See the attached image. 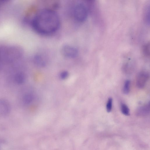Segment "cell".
<instances>
[{
	"instance_id": "14",
	"label": "cell",
	"mask_w": 150,
	"mask_h": 150,
	"mask_svg": "<svg viewBox=\"0 0 150 150\" xmlns=\"http://www.w3.org/2000/svg\"><path fill=\"white\" fill-rule=\"evenodd\" d=\"M144 52L145 54L147 55H148V54L149 53V45H147L144 47Z\"/></svg>"
},
{
	"instance_id": "3",
	"label": "cell",
	"mask_w": 150,
	"mask_h": 150,
	"mask_svg": "<svg viewBox=\"0 0 150 150\" xmlns=\"http://www.w3.org/2000/svg\"><path fill=\"white\" fill-rule=\"evenodd\" d=\"M62 55L64 57L70 58H73L78 55L77 49L74 46L69 45H64L61 50Z\"/></svg>"
},
{
	"instance_id": "13",
	"label": "cell",
	"mask_w": 150,
	"mask_h": 150,
	"mask_svg": "<svg viewBox=\"0 0 150 150\" xmlns=\"http://www.w3.org/2000/svg\"><path fill=\"white\" fill-rule=\"evenodd\" d=\"M149 6L147 8L145 13V19L147 23H149Z\"/></svg>"
},
{
	"instance_id": "11",
	"label": "cell",
	"mask_w": 150,
	"mask_h": 150,
	"mask_svg": "<svg viewBox=\"0 0 150 150\" xmlns=\"http://www.w3.org/2000/svg\"><path fill=\"white\" fill-rule=\"evenodd\" d=\"M112 98H109L107 102L106 105L107 111L109 112H110L112 109Z\"/></svg>"
},
{
	"instance_id": "9",
	"label": "cell",
	"mask_w": 150,
	"mask_h": 150,
	"mask_svg": "<svg viewBox=\"0 0 150 150\" xmlns=\"http://www.w3.org/2000/svg\"><path fill=\"white\" fill-rule=\"evenodd\" d=\"M130 81L129 80H126L124 83L123 88V92L125 94H128L129 92Z\"/></svg>"
},
{
	"instance_id": "2",
	"label": "cell",
	"mask_w": 150,
	"mask_h": 150,
	"mask_svg": "<svg viewBox=\"0 0 150 150\" xmlns=\"http://www.w3.org/2000/svg\"><path fill=\"white\" fill-rule=\"evenodd\" d=\"M71 11L73 19L77 22H84L88 16V8L83 2H79L76 3L73 6Z\"/></svg>"
},
{
	"instance_id": "5",
	"label": "cell",
	"mask_w": 150,
	"mask_h": 150,
	"mask_svg": "<svg viewBox=\"0 0 150 150\" xmlns=\"http://www.w3.org/2000/svg\"><path fill=\"white\" fill-rule=\"evenodd\" d=\"M150 112V103L141 106L137 109L136 115L139 116H145L148 115Z\"/></svg>"
},
{
	"instance_id": "6",
	"label": "cell",
	"mask_w": 150,
	"mask_h": 150,
	"mask_svg": "<svg viewBox=\"0 0 150 150\" xmlns=\"http://www.w3.org/2000/svg\"><path fill=\"white\" fill-rule=\"evenodd\" d=\"M34 62L36 65L40 67H43L45 65L44 57L42 55L38 54L35 56Z\"/></svg>"
},
{
	"instance_id": "8",
	"label": "cell",
	"mask_w": 150,
	"mask_h": 150,
	"mask_svg": "<svg viewBox=\"0 0 150 150\" xmlns=\"http://www.w3.org/2000/svg\"><path fill=\"white\" fill-rule=\"evenodd\" d=\"M121 110L122 113L126 116H129L130 115L129 110L125 104L122 103L120 106Z\"/></svg>"
},
{
	"instance_id": "10",
	"label": "cell",
	"mask_w": 150,
	"mask_h": 150,
	"mask_svg": "<svg viewBox=\"0 0 150 150\" xmlns=\"http://www.w3.org/2000/svg\"><path fill=\"white\" fill-rule=\"evenodd\" d=\"M33 99V96L30 94H28L25 95L23 98V102L26 104L30 103L32 101Z\"/></svg>"
},
{
	"instance_id": "4",
	"label": "cell",
	"mask_w": 150,
	"mask_h": 150,
	"mask_svg": "<svg viewBox=\"0 0 150 150\" xmlns=\"http://www.w3.org/2000/svg\"><path fill=\"white\" fill-rule=\"evenodd\" d=\"M148 73L145 71L140 72L138 74L136 81V84L138 88H141L145 86L149 78Z\"/></svg>"
},
{
	"instance_id": "12",
	"label": "cell",
	"mask_w": 150,
	"mask_h": 150,
	"mask_svg": "<svg viewBox=\"0 0 150 150\" xmlns=\"http://www.w3.org/2000/svg\"><path fill=\"white\" fill-rule=\"evenodd\" d=\"M68 73L66 71L62 72L60 74V78L63 79L67 78L68 76Z\"/></svg>"
},
{
	"instance_id": "1",
	"label": "cell",
	"mask_w": 150,
	"mask_h": 150,
	"mask_svg": "<svg viewBox=\"0 0 150 150\" xmlns=\"http://www.w3.org/2000/svg\"><path fill=\"white\" fill-rule=\"evenodd\" d=\"M60 24L57 13L50 8H44L38 12L33 17L31 25L34 30L42 35H50L56 32Z\"/></svg>"
},
{
	"instance_id": "7",
	"label": "cell",
	"mask_w": 150,
	"mask_h": 150,
	"mask_svg": "<svg viewBox=\"0 0 150 150\" xmlns=\"http://www.w3.org/2000/svg\"><path fill=\"white\" fill-rule=\"evenodd\" d=\"M15 79L17 83L19 84L22 83L25 81V75L21 73H18L15 76Z\"/></svg>"
}]
</instances>
